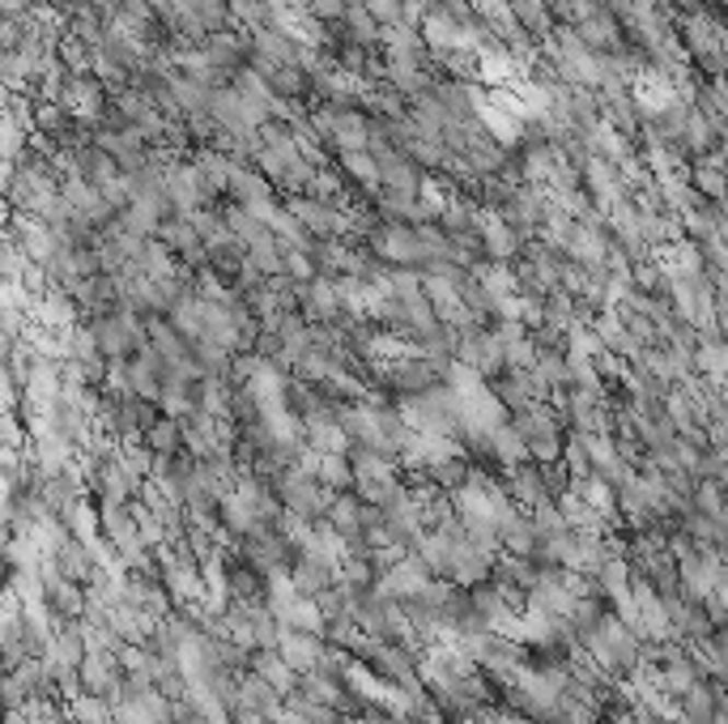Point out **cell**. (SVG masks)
Wrapping results in <instances>:
<instances>
[{"label": "cell", "mask_w": 728, "mask_h": 724, "mask_svg": "<svg viewBox=\"0 0 728 724\" xmlns=\"http://www.w3.org/2000/svg\"><path fill=\"white\" fill-rule=\"evenodd\" d=\"M473 227L482 234V248L490 252V261H511L520 252V234H516V227L502 214H477Z\"/></svg>", "instance_id": "2e32d148"}, {"label": "cell", "mask_w": 728, "mask_h": 724, "mask_svg": "<svg viewBox=\"0 0 728 724\" xmlns=\"http://www.w3.org/2000/svg\"><path fill=\"white\" fill-rule=\"evenodd\" d=\"M124 376H128V392L132 397H141V401H158V392H162V358L153 354L150 345H141L137 354H132V363H124Z\"/></svg>", "instance_id": "4fadbf2b"}, {"label": "cell", "mask_w": 728, "mask_h": 724, "mask_svg": "<svg viewBox=\"0 0 728 724\" xmlns=\"http://www.w3.org/2000/svg\"><path fill=\"white\" fill-rule=\"evenodd\" d=\"M342 166L354 175V180H362V184H380V171H375V158L367 150H345Z\"/></svg>", "instance_id": "83f0119b"}, {"label": "cell", "mask_w": 728, "mask_h": 724, "mask_svg": "<svg viewBox=\"0 0 728 724\" xmlns=\"http://www.w3.org/2000/svg\"><path fill=\"white\" fill-rule=\"evenodd\" d=\"M47 4H56V9H69V13H73V9H81L85 0H47Z\"/></svg>", "instance_id": "e575fe53"}, {"label": "cell", "mask_w": 728, "mask_h": 724, "mask_svg": "<svg viewBox=\"0 0 728 724\" xmlns=\"http://www.w3.org/2000/svg\"><path fill=\"white\" fill-rule=\"evenodd\" d=\"M47 563L56 567V572L65 575V579H73V584H90V579H99V563H94V550H90V541H81V537H60V545L47 554Z\"/></svg>", "instance_id": "52a82bcc"}, {"label": "cell", "mask_w": 728, "mask_h": 724, "mask_svg": "<svg viewBox=\"0 0 728 724\" xmlns=\"http://www.w3.org/2000/svg\"><path fill=\"white\" fill-rule=\"evenodd\" d=\"M315 128H320L328 141H337L342 150H367V146H371V124H367V115H358V112L315 115Z\"/></svg>", "instance_id": "ba28073f"}, {"label": "cell", "mask_w": 728, "mask_h": 724, "mask_svg": "<svg viewBox=\"0 0 728 724\" xmlns=\"http://www.w3.org/2000/svg\"><path fill=\"white\" fill-rule=\"evenodd\" d=\"M56 103L69 119H81V124H99L103 112H107V90L103 81L90 73H65L60 90H56Z\"/></svg>", "instance_id": "277c9868"}, {"label": "cell", "mask_w": 728, "mask_h": 724, "mask_svg": "<svg viewBox=\"0 0 728 724\" xmlns=\"http://www.w3.org/2000/svg\"><path fill=\"white\" fill-rule=\"evenodd\" d=\"M498 724H541V721L524 716V712H507V716H498Z\"/></svg>", "instance_id": "836d02e7"}, {"label": "cell", "mask_w": 728, "mask_h": 724, "mask_svg": "<svg viewBox=\"0 0 728 724\" xmlns=\"http://www.w3.org/2000/svg\"><path fill=\"white\" fill-rule=\"evenodd\" d=\"M234 703H243V708L261 712L265 721H273V716H277V708H281V694L268 687L265 678H256V674L247 669V674H239V690H234Z\"/></svg>", "instance_id": "ac0fdd59"}, {"label": "cell", "mask_w": 728, "mask_h": 724, "mask_svg": "<svg viewBox=\"0 0 728 724\" xmlns=\"http://www.w3.org/2000/svg\"><path fill=\"white\" fill-rule=\"evenodd\" d=\"M358 512H362V498L354 495V491H342V495H333V503H328V512H324V525L333 529V533H362L358 529Z\"/></svg>", "instance_id": "44dd1931"}, {"label": "cell", "mask_w": 728, "mask_h": 724, "mask_svg": "<svg viewBox=\"0 0 728 724\" xmlns=\"http://www.w3.org/2000/svg\"><path fill=\"white\" fill-rule=\"evenodd\" d=\"M457 363H464L469 371H477L482 380H490L498 376L507 363H502V345H498V333H477V329H469V333H460L457 342Z\"/></svg>", "instance_id": "5b68a950"}, {"label": "cell", "mask_w": 728, "mask_h": 724, "mask_svg": "<svg viewBox=\"0 0 728 724\" xmlns=\"http://www.w3.org/2000/svg\"><path fill=\"white\" fill-rule=\"evenodd\" d=\"M315 482H320L324 491H333V495L354 491V473H349L345 457H320L315 460Z\"/></svg>", "instance_id": "d4e9b609"}, {"label": "cell", "mask_w": 728, "mask_h": 724, "mask_svg": "<svg viewBox=\"0 0 728 724\" xmlns=\"http://www.w3.org/2000/svg\"><path fill=\"white\" fill-rule=\"evenodd\" d=\"M498 545H502L507 554H516V559H533L536 537H533V525H529V512H524V516L511 512L507 520H498Z\"/></svg>", "instance_id": "ffe728a7"}, {"label": "cell", "mask_w": 728, "mask_h": 724, "mask_svg": "<svg viewBox=\"0 0 728 724\" xmlns=\"http://www.w3.org/2000/svg\"><path fill=\"white\" fill-rule=\"evenodd\" d=\"M265 9H273V13H299V9H307V0H265Z\"/></svg>", "instance_id": "d6a6232c"}, {"label": "cell", "mask_w": 728, "mask_h": 724, "mask_svg": "<svg viewBox=\"0 0 728 724\" xmlns=\"http://www.w3.org/2000/svg\"><path fill=\"white\" fill-rule=\"evenodd\" d=\"M375 252L392 265H421V234L414 227H388L375 234Z\"/></svg>", "instance_id": "9a60e30c"}, {"label": "cell", "mask_w": 728, "mask_h": 724, "mask_svg": "<svg viewBox=\"0 0 728 724\" xmlns=\"http://www.w3.org/2000/svg\"><path fill=\"white\" fill-rule=\"evenodd\" d=\"M345 18H349V35L354 38H362V43H375L380 38V31L383 26H375V18L358 4V9H345Z\"/></svg>", "instance_id": "f1b7e54d"}, {"label": "cell", "mask_w": 728, "mask_h": 724, "mask_svg": "<svg viewBox=\"0 0 728 724\" xmlns=\"http://www.w3.org/2000/svg\"><path fill=\"white\" fill-rule=\"evenodd\" d=\"M277 498H281V512H294L303 520H324L333 491H324L315 478H307L299 469H281L277 473Z\"/></svg>", "instance_id": "3957f363"}, {"label": "cell", "mask_w": 728, "mask_h": 724, "mask_svg": "<svg viewBox=\"0 0 728 724\" xmlns=\"http://www.w3.org/2000/svg\"><path fill=\"white\" fill-rule=\"evenodd\" d=\"M119 660H115V652H85L81 656V665H77V690H85V694H99V699H107L115 687H119Z\"/></svg>", "instance_id": "9c48e42d"}, {"label": "cell", "mask_w": 728, "mask_h": 724, "mask_svg": "<svg viewBox=\"0 0 728 724\" xmlns=\"http://www.w3.org/2000/svg\"><path fill=\"white\" fill-rule=\"evenodd\" d=\"M69 721L73 724H107L112 721V712H107V703H103L99 694L77 690V694H69Z\"/></svg>", "instance_id": "4316f807"}, {"label": "cell", "mask_w": 728, "mask_h": 724, "mask_svg": "<svg viewBox=\"0 0 728 724\" xmlns=\"http://www.w3.org/2000/svg\"><path fill=\"white\" fill-rule=\"evenodd\" d=\"M192 171H196V184H200V192H205V196H213V192L227 188L230 158H222V153H205V158H200Z\"/></svg>", "instance_id": "cb8c5ba5"}, {"label": "cell", "mask_w": 728, "mask_h": 724, "mask_svg": "<svg viewBox=\"0 0 728 724\" xmlns=\"http://www.w3.org/2000/svg\"><path fill=\"white\" fill-rule=\"evenodd\" d=\"M247 665H252V674H256V678H265L268 687L277 690L281 699H286L290 690L299 687V674H294V669H290V665H286V660L277 656V648H256V652H247Z\"/></svg>", "instance_id": "e0dca14e"}, {"label": "cell", "mask_w": 728, "mask_h": 724, "mask_svg": "<svg viewBox=\"0 0 728 724\" xmlns=\"http://www.w3.org/2000/svg\"><path fill=\"white\" fill-rule=\"evenodd\" d=\"M38 579H43V601H47V610L56 618H81L85 613V588L73 584V579H65L47 559L38 563Z\"/></svg>", "instance_id": "8992f818"}, {"label": "cell", "mask_w": 728, "mask_h": 724, "mask_svg": "<svg viewBox=\"0 0 728 724\" xmlns=\"http://www.w3.org/2000/svg\"><path fill=\"white\" fill-rule=\"evenodd\" d=\"M516 435L524 439L529 448V460L536 464H550V460H563V418L541 401V405H529L516 414Z\"/></svg>", "instance_id": "7a4b0ae2"}, {"label": "cell", "mask_w": 728, "mask_h": 724, "mask_svg": "<svg viewBox=\"0 0 728 724\" xmlns=\"http://www.w3.org/2000/svg\"><path fill=\"white\" fill-rule=\"evenodd\" d=\"M90 333H94L99 354H103L107 363H115V358H128L132 349L146 345V320H141L137 311H128V307H112V311L94 315Z\"/></svg>", "instance_id": "6da1fadb"}, {"label": "cell", "mask_w": 728, "mask_h": 724, "mask_svg": "<svg viewBox=\"0 0 728 724\" xmlns=\"http://www.w3.org/2000/svg\"><path fill=\"white\" fill-rule=\"evenodd\" d=\"M362 9L383 22V26H405V9H401V0H362Z\"/></svg>", "instance_id": "f546056e"}, {"label": "cell", "mask_w": 728, "mask_h": 724, "mask_svg": "<svg viewBox=\"0 0 728 724\" xmlns=\"http://www.w3.org/2000/svg\"><path fill=\"white\" fill-rule=\"evenodd\" d=\"M502 495L511 498V507H524V512H533L541 503H554L550 491H545V482H541V469L536 464H511L507 469V486H502Z\"/></svg>", "instance_id": "7c38bea8"}, {"label": "cell", "mask_w": 728, "mask_h": 724, "mask_svg": "<svg viewBox=\"0 0 728 724\" xmlns=\"http://www.w3.org/2000/svg\"><path fill=\"white\" fill-rule=\"evenodd\" d=\"M286 575H290V584L299 588V597H320V593H324V588L337 579V575L328 572V567L311 563V559H303V554L290 563V572H286Z\"/></svg>", "instance_id": "7402d4cb"}, {"label": "cell", "mask_w": 728, "mask_h": 724, "mask_svg": "<svg viewBox=\"0 0 728 724\" xmlns=\"http://www.w3.org/2000/svg\"><path fill=\"white\" fill-rule=\"evenodd\" d=\"M141 444L150 448L153 457H162V460L180 457V452H184V439H180V422L166 418V414H153L150 426L141 430Z\"/></svg>", "instance_id": "d6986e66"}, {"label": "cell", "mask_w": 728, "mask_h": 724, "mask_svg": "<svg viewBox=\"0 0 728 724\" xmlns=\"http://www.w3.org/2000/svg\"><path fill=\"white\" fill-rule=\"evenodd\" d=\"M234 13L252 26H265V0H234Z\"/></svg>", "instance_id": "1f68e13d"}, {"label": "cell", "mask_w": 728, "mask_h": 724, "mask_svg": "<svg viewBox=\"0 0 728 724\" xmlns=\"http://www.w3.org/2000/svg\"><path fill=\"white\" fill-rule=\"evenodd\" d=\"M635 107L644 115H665L678 107V81L669 73H644L635 81Z\"/></svg>", "instance_id": "5bb4252c"}, {"label": "cell", "mask_w": 728, "mask_h": 724, "mask_svg": "<svg viewBox=\"0 0 728 724\" xmlns=\"http://www.w3.org/2000/svg\"><path fill=\"white\" fill-rule=\"evenodd\" d=\"M277 656L303 678V674H315V665H320V656H324V640H320V635H307V631L281 627V635H277Z\"/></svg>", "instance_id": "30bf717a"}, {"label": "cell", "mask_w": 728, "mask_h": 724, "mask_svg": "<svg viewBox=\"0 0 728 724\" xmlns=\"http://www.w3.org/2000/svg\"><path fill=\"white\" fill-rule=\"evenodd\" d=\"M290 214H294V222H299L307 234H320V239H333V234L349 230V218H345L342 209H333L328 200H307V196H299V200L290 205Z\"/></svg>", "instance_id": "8fae6325"}, {"label": "cell", "mask_w": 728, "mask_h": 724, "mask_svg": "<svg viewBox=\"0 0 728 724\" xmlns=\"http://www.w3.org/2000/svg\"><path fill=\"white\" fill-rule=\"evenodd\" d=\"M592 579H597L601 597H622V593L631 588V563H626L622 554H613V559H605V567L592 575Z\"/></svg>", "instance_id": "484cf974"}, {"label": "cell", "mask_w": 728, "mask_h": 724, "mask_svg": "<svg viewBox=\"0 0 728 724\" xmlns=\"http://www.w3.org/2000/svg\"><path fill=\"white\" fill-rule=\"evenodd\" d=\"M345 9H349L345 0H307V13H311V18H320V22H333V18H342Z\"/></svg>", "instance_id": "4dcf8cb0"}, {"label": "cell", "mask_w": 728, "mask_h": 724, "mask_svg": "<svg viewBox=\"0 0 728 724\" xmlns=\"http://www.w3.org/2000/svg\"><path fill=\"white\" fill-rule=\"evenodd\" d=\"M486 457H495L498 464L511 469V464H524V460H529V448H524V439L516 435V426L502 422V426L490 430V452H486Z\"/></svg>", "instance_id": "603a6c76"}]
</instances>
